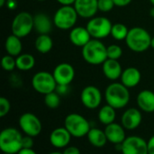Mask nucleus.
Wrapping results in <instances>:
<instances>
[{
    "label": "nucleus",
    "instance_id": "43",
    "mask_svg": "<svg viewBox=\"0 0 154 154\" xmlns=\"http://www.w3.org/2000/svg\"><path fill=\"white\" fill-rule=\"evenodd\" d=\"M150 14H151V16H152L154 18V6L151 9V11H150Z\"/></svg>",
    "mask_w": 154,
    "mask_h": 154
},
{
    "label": "nucleus",
    "instance_id": "48",
    "mask_svg": "<svg viewBox=\"0 0 154 154\" xmlns=\"http://www.w3.org/2000/svg\"><path fill=\"white\" fill-rule=\"evenodd\" d=\"M3 154H9V153H3Z\"/></svg>",
    "mask_w": 154,
    "mask_h": 154
},
{
    "label": "nucleus",
    "instance_id": "31",
    "mask_svg": "<svg viewBox=\"0 0 154 154\" xmlns=\"http://www.w3.org/2000/svg\"><path fill=\"white\" fill-rule=\"evenodd\" d=\"M123 55L122 48L117 44H111L107 47V59L118 60Z\"/></svg>",
    "mask_w": 154,
    "mask_h": 154
},
{
    "label": "nucleus",
    "instance_id": "36",
    "mask_svg": "<svg viewBox=\"0 0 154 154\" xmlns=\"http://www.w3.org/2000/svg\"><path fill=\"white\" fill-rule=\"evenodd\" d=\"M63 154H80V151L76 146H68L64 148V151L62 152Z\"/></svg>",
    "mask_w": 154,
    "mask_h": 154
},
{
    "label": "nucleus",
    "instance_id": "34",
    "mask_svg": "<svg viewBox=\"0 0 154 154\" xmlns=\"http://www.w3.org/2000/svg\"><path fill=\"white\" fill-rule=\"evenodd\" d=\"M34 145L33 137L24 135L23 137V149H32Z\"/></svg>",
    "mask_w": 154,
    "mask_h": 154
},
{
    "label": "nucleus",
    "instance_id": "7",
    "mask_svg": "<svg viewBox=\"0 0 154 154\" xmlns=\"http://www.w3.org/2000/svg\"><path fill=\"white\" fill-rule=\"evenodd\" d=\"M111 21L105 16H95L87 23V29L91 37L97 40H102L111 34L112 30Z\"/></svg>",
    "mask_w": 154,
    "mask_h": 154
},
{
    "label": "nucleus",
    "instance_id": "37",
    "mask_svg": "<svg viewBox=\"0 0 154 154\" xmlns=\"http://www.w3.org/2000/svg\"><path fill=\"white\" fill-rule=\"evenodd\" d=\"M147 146L149 154H154V135L150 137V139L147 141Z\"/></svg>",
    "mask_w": 154,
    "mask_h": 154
},
{
    "label": "nucleus",
    "instance_id": "22",
    "mask_svg": "<svg viewBox=\"0 0 154 154\" xmlns=\"http://www.w3.org/2000/svg\"><path fill=\"white\" fill-rule=\"evenodd\" d=\"M53 21L50 17L43 14L38 13L33 16V29L40 34H49L52 30Z\"/></svg>",
    "mask_w": 154,
    "mask_h": 154
},
{
    "label": "nucleus",
    "instance_id": "9",
    "mask_svg": "<svg viewBox=\"0 0 154 154\" xmlns=\"http://www.w3.org/2000/svg\"><path fill=\"white\" fill-rule=\"evenodd\" d=\"M32 87L39 94L47 95L56 90L57 82L52 75L48 71H39L32 79Z\"/></svg>",
    "mask_w": 154,
    "mask_h": 154
},
{
    "label": "nucleus",
    "instance_id": "47",
    "mask_svg": "<svg viewBox=\"0 0 154 154\" xmlns=\"http://www.w3.org/2000/svg\"><path fill=\"white\" fill-rule=\"evenodd\" d=\"M37 1H39V2H43V1H46V0H37Z\"/></svg>",
    "mask_w": 154,
    "mask_h": 154
},
{
    "label": "nucleus",
    "instance_id": "3",
    "mask_svg": "<svg viewBox=\"0 0 154 154\" xmlns=\"http://www.w3.org/2000/svg\"><path fill=\"white\" fill-rule=\"evenodd\" d=\"M23 135L14 127H6L0 134V150L3 153L17 154L23 149Z\"/></svg>",
    "mask_w": 154,
    "mask_h": 154
},
{
    "label": "nucleus",
    "instance_id": "39",
    "mask_svg": "<svg viewBox=\"0 0 154 154\" xmlns=\"http://www.w3.org/2000/svg\"><path fill=\"white\" fill-rule=\"evenodd\" d=\"M6 6H7V8L10 9V10L15 9L16 6H17V2H16V0H7V2H6Z\"/></svg>",
    "mask_w": 154,
    "mask_h": 154
},
{
    "label": "nucleus",
    "instance_id": "35",
    "mask_svg": "<svg viewBox=\"0 0 154 154\" xmlns=\"http://www.w3.org/2000/svg\"><path fill=\"white\" fill-rule=\"evenodd\" d=\"M60 96L67 95L69 92V86L67 85H57L56 90H55Z\"/></svg>",
    "mask_w": 154,
    "mask_h": 154
},
{
    "label": "nucleus",
    "instance_id": "6",
    "mask_svg": "<svg viewBox=\"0 0 154 154\" xmlns=\"http://www.w3.org/2000/svg\"><path fill=\"white\" fill-rule=\"evenodd\" d=\"M79 14L73 5H61L53 15V23L60 30H71L78 20Z\"/></svg>",
    "mask_w": 154,
    "mask_h": 154
},
{
    "label": "nucleus",
    "instance_id": "27",
    "mask_svg": "<svg viewBox=\"0 0 154 154\" xmlns=\"http://www.w3.org/2000/svg\"><path fill=\"white\" fill-rule=\"evenodd\" d=\"M16 60V68L22 71L31 70L35 65V59L32 54L23 53L15 58Z\"/></svg>",
    "mask_w": 154,
    "mask_h": 154
},
{
    "label": "nucleus",
    "instance_id": "4",
    "mask_svg": "<svg viewBox=\"0 0 154 154\" xmlns=\"http://www.w3.org/2000/svg\"><path fill=\"white\" fill-rule=\"evenodd\" d=\"M152 36L147 30L143 27H133L129 30L125 39L127 47L134 52H143L151 47Z\"/></svg>",
    "mask_w": 154,
    "mask_h": 154
},
{
    "label": "nucleus",
    "instance_id": "32",
    "mask_svg": "<svg viewBox=\"0 0 154 154\" xmlns=\"http://www.w3.org/2000/svg\"><path fill=\"white\" fill-rule=\"evenodd\" d=\"M11 109V104L10 101L4 97H0V116L1 117H5V116H7L10 112Z\"/></svg>",
    "mask_w": 154,
    "mask_h": 154
},
{
    "label": "nucleus",
    "instance_id": "8",
    "mask_svg": "<svg viewBox=\"0 0 154 154\" xmlns=\"http://www.w3.org/2000/svg\"><path fill=\"white\" fill-rule=\"evenodd\" d=\"M33 30V15L28 12L18 13L12 21V33L19 38H24Z\"/></svg>",
    "mask_w": 154,
    "mask_h": 154
},
{
    "label": "nucleus",
    "instance_id": "33",
    "mask_svg": "<svg viewBox=\"0 0 154 154\" xmlns=\"http://www.w3.org/2000/svg\"><path fill=\"white\" fill-rule=\"evenodd\" d=\"M115 6L114 0H98V11L103 13L110 12Z\"/></svg>",
    "mask_w": 154,
    "mask_h": 154
},
{
    "label": "nucleus",
    "instance_id": "25",
    "mask_svg": "<svg viewBox=\"0 0 154 154\" xmlns=\"http://www.w3.org/2000/svg\"><path fill=\"white\" fill-rule=\"evenodd\" d=\"M116 109H115L113 106H111L107 104L106 106H103L99 109L98 114H97L98 121L104 125H108L110 124L115 123V120L116 117Z\"/></svg>",
    "mask_w": 154,
    "mask_h": 154
},
{
    "label": "nucleus",
    "instance_id": "23",
    "mask_svg": "<svg viewBox=\"0 0 154 154\" xmlns=\"http://www.w3.org/2000/svg\"><path fill=\"white\" fill-rule=\"evenodd\" d=\"M87 137L89 143L96 148H103L108 142L105 131L99 128H91Z\"/></svg>",
    "mask_w": 154,
    "mask_h": 154
},
{
    "label": "nucleus",
    "instance_id": "14",
    "mask_svg": "<svg viewBox=\"0 0 154 154\" xmlns=\"http://www.w3.org/2000/svg\"><path fill=\"white\" fill-rule=\"evenodd\" d=\"M143 121V115L140 109L130 107L126 109L121 116V125L125 130L134 131L137 129Z\"/></svg>",
    "mask_w": 154,
    "mask_h": 154
},
{
    "label": "nucleus",
    "instance_id": "19",
    "mask_svg": "<svg viewBox=\"0 0 154 154\" xmlns=\"http://www.w3.org/2000/svg\"><path fill=\"white\" fill-rule=\"evenodd\" d=\"M136 102L141 111L151 114L154 113V92L149 89L142 90L137 97Z\"/></svg>",
    "mask_w": 154,
    "mask_h": 154
},
{
    "label": "nucleus",
    "instance_id": "40",
    "mask_svg": "<svg viewBox=\"0 0 154 154\" xmlns=\"http://www.w3.org/2000/svg\"><path fill=\"white\" fill-rule=\"evenodd\" d=\"M61 5H73L76 0H56Z\"/></svg>",
    "mask_w": 154,
    "mask_h": 154
},
{
    "label": "nucleus",
    "instance_id": "12",
    "mask_svg": "<svg viewBox=\"0 0 154 154\" xmlns=\"http://www.w3.org/2000/svg\"><path fill=\"white\" fill-rule=\"evenodd\" d=\"M122 154H149L147 142L137 135L126 137L122 143Z\"/></svg>",
    "mask_w": 154,
    "mask_h": 154
},
{
    "label": "nucleus",
    "instance_id": "17",
    "mask_svg": "<svg viewBox=\"0 0 154 154\" xmlns=\"http://www.w3.org/2000/svg\"><path fill=\"white\" fill-rule=\"evenodd\" d=\"M104 131L106 133L107 141L115 145L122 144L126 139L125 129L120 124L113 123L108 125H106Z\"/></svg>",
    "mask_w": 154,
    "mask_h": 154
},
{
    "label": "nucleus",
    "instance_id": "15",
    "mask_svg": "<svg viewBox=\"0 0 154 154\" xmlns=\"http://www.w3.org/2000/svg\"><path fill=\"white\" fill-rule=\"evenodd\" d=\"M73 6L79 17L91 19L98 11V0H76Z\"/></svg>",
    "mask_w": 154,
    "mask_h": 154
},
{
    "label": "nucleus",
    "instance_id": "24",
    "mask_svg": "<svg viewBox=\"0 0 154 154\" xmlns=\"http://www.w3.org/2000/svg\"><path fill=\"white\" fill-rule=\"evenodd\" d=\"M5 49L7 52V54L13 56V57H17L21 54L22 50H23V44L21 42V38L14 34L9 35L5 42Z\"/></svg>",
    "mask_w": 154,
    "mask_h": 154
},
{
    "label": "nucleus",
    "instance_id": "18",
    "mask_svg": "<svg viewBox=\"0 0 154 154\" xmlns=\"http://www.w3.org/2000/svg\"><path fill=\"white\" fill-rule=\"evenodd\" d=\"M92 39L89 32L88 31L87 27L78 26L73 27L69 32V41L70 42L77 46L83 48L90 40Z\"/></svg>",
    "mask_w": 154,
    "mask_h": 154
},
{
    "label": "nucleus",
    "instance_id": "38",
    "mask_svg": "<svg viewBox=\"0 0 154 154\" xmlns=\"http://www.w3.org/2000/svg\"><path fill=\"white\" fill-rule=\"evenodd\" d=\"M132 1H133V0H114L116 6H118V7L126 6V5H128Z\"/></svg>",
    "mask_w": 154,
    "mask_h": 154
},
{
    "label": "nucleus",
    "instance_id": "13",
    "mask_svg": "<svg viewBox=\"0 0 154 154\" xmlns=\"http://www.w3.org/2000/svg\"><path fill=\"white\" fill-rule=\"evenodd\" d=\"M52 75L57 82V85L69 86L75 78V69L71 64L63 62L58 64L54 68Z\"/></svg>",
    "mask_w": 154,
    "mask_h": 154
},
{
    "label": "nucleus",
    "instance_id": "10",
    "mask_svg": "<svg viewBox=\"0 0 154 154\" xmlns=\"http://www.w3.org/2000/svg\"><path fill=\"white\" fill-rule=\"evenodd\" d=\"M18 125L24 135L37 137L42 130V124L39 117L32 113L26 112L20 116Z\"/></svg>",
    "mask_w": 154,
    "mask_h": 154
},
{
    "label": "nucleus",
    "instance_id": "11",
    "mask_svg": "<svg viewBox=\"0 0 154 154\" xmlns=\"http://www.w3.org/2000/svg\"><path fill=\"white\" fill-rule=\"evenodd\" d=\"M102 93L96 86H87L80 93V100L82 105L90 110L97 109L102 102Z\"/></svg>",
    "mask_w": 154,
    "mask_h": 154
},
{
    "label": "nucleus",
    "instance_id": "2",
    "mask_svg": "<svg viewBox=\"0 0 154 154\" xmlns=\"http://www.w3.org/2000/svg\"><path fill=\"white\" fill-rule=\"evenodd\" d=\"M84 60L91 65H101L107 60V47L101 40L91 39L81 51Z\"/></svg>",
    "mask_w": 154,
    "mask_h": 154
},
{
    "label": "nucleus",
    "instance_id": "41",
    "mask_svg": "<svg viewBox=\"0 0 154 154\" xmlns=\"http://www.w3.org/2000/svg\"><path fill=\"white\" fill-rule=\"evenodd\" d=\"M17 154H38L33 149H22Z\"/></svg>",
    "mask_w": 154,
    "mask_h": 154
},
{
    "label": "nucleus",
    "instance_id": "46",
    "mask_svg": "<svg viewBox=\"0 0 154 154\" xmlns=\"http://www.w3.org/2000/svg\"><path fill=\"white\" fill-rule=\"evenodd\" d=\"M149 1H150V3L154 6V0H149Z\"/></svg>",
    "mask_w": 154,
    "mask_h": 154
},
{
    "label": "nucleus",
    "instance_id": "44",
    "mask_svg": "<svg viewBox=\"0 0 154 154\" xmlns=\"http://www.w3.org/2000/svg\"><path fill=\"white\" fill-rule=\"evenodd\" d=\"M151 47L154 49V36L152 38V43H151Z\"/></svg>",
    "mask_w": 154,
    "mask_h": 154
},
{
    "label": "nucleus",
    "instance_id": "28",
    "mask_svg": "<svg viewBox=\"0 0 154 154\" xmlns=\"http://www.w3.org/2000/svg\"><path fill=\"white\" fill-rule=\"evenodd\" d=\"M129 30L130 29H128L126 27V25L118 23L113 24L110 35L116 41H123V40L125 41L126 37L128 35Z\"/></svg>",
    "mask_w": 154,
    "mask_h": 154
},
{
    "label": "nucleus",
    "instance_id": "29",
    "mask_svg": "<svg viewBox=\"0 0 154 154\" xmlns=\"http://www.w3.org/2000/svg\"><path fill=\"white\" fill-rule=\"evenodd\" d=\"M44 103L48 108L56 109L60 105V96L56 91L44 95Z\"/></svg>",
    "mask_w": 154,
    "mask_h": 154
},
{
    "label": "nucleus",
    "instance_id": "16",
    "mask_svg": "<svg viewBox=\"0 0 154 154\" xmlns=\"http://www.w3.org/2000/svg\"><path fill=\"white\" fill-rule=\"evenodd\" d=\"M71 134L68 132V130L63 127H58L55 128L50 134L49 140L51 144L57 149H63L69 146L70 140H71Z\"/></svg>",
    "mask_w": 154,
    "mask_h": 154
},
{
    "label": "nucleus",
    "instance_id": "26",
    "mask_svg": "<svg viewBox=\"0 0 154 154\" xmlns=\"http://www.w3.org/2000/svg\"><path fill=\"white\" fill-rule=\"evenodd\" d=\"M35 49L42 54L50 52L53 47V41L49 34H40L34 42Z\"/></svg>",
    "mask_w": 154,
    "mask_h": 154
},
{
    "label": "nucleus",
    "instance_id": "20",
    "mask_svg": "<svg viewBox=\"0 0 154 154\" xmlns=\"http://www.w3.org/2000/svg\"><path fill=\"white\" fill-rule=\"evenodd\" d=\"M102 70L105 77L112 81H115L121 78L123 73V69L121 64L116 60L107 59L102 64Z\"/></svg>",
    "mask_w": 154,
    "mask_h": 154
},
{
    "label": "nucleus",
    "instance_id": "5",
    "mask_svg": "<svg viewBox=\"0 0 154 154\" xmlns=\"http://www.w3.org/2000/svg\"><path fill=\"white\" fill-rule=\"evenodd\" d=\"M64 127L74 138H83L88 135L90 131V124L83 116L71 113L64 119Z\"/></svg>",
    "mask_w": 154,
    "mask_h": 154
},
{
    "label": "nucleus",
    "instance_id": "30",
    "mask_svg": "<svg viewBox=\"0 0 154 154\" xmlns=\"http://www.w3.org/2000/svg\"><path fill=\"white\" fill-rule=\"evenodd\" d=\"M1 66L5 71H13L16 68V60L15 57H13L9 54L5 55L1 60Z\"/></svg>",
    "mask_w": 154,
    "mask_h": 154
},
{
    "label": "nucleus",
    "instance_id": "1",
    "mask_svg": "<svg viewBox=\"0 0 154 154\" xmlns=\"http://www.w3.org/2000/svg\"><path fill=\"white\" fill-rule=\"evenodd\" d=\"M105 99L107 105L115 109L125 108L130 101V91L121 82H113L109 84L105 90Z\"/></svg>",
    "mask_w": 154,
    "mask_h": 154
},
{
    "label": "nucleus",
    "instance_id": "21",
    "mask_svg": "<svg viewBox=\"0 0 154 154\" xmlns=\"http://www.w3.org/2000/svg\"><path fill=\"white\" fill-rule=\"evenodd\" d=\"M121 83L128 88H133L139 85L142 79V74L137 68L129 67L123 70L121 75Z\"/></svg>",
    "mask_w": 154,
    "mask_h": 154
},
{
    "label": "nucleus",
    "instance_id": "42",
    "mask_svg": "<svg viewBox=\"0 0 154 154\" xmlns=\"http://www.w3.org/2000/svg\"><path fill=\"white\" fill-rule=\"evenodd\" d=\"M6 2L7 0H0V7H4L5 5H6Z\"/></svg>",
    "mask_w": 154,
    "mask_h": 154
},
{
    "label": "nucleus",
    "instance_id": "45",
    "mask_svg": "<svg viewBox=\"0 0 154 154\" xmlns=\"http://www.w3.org/2000/svg\"><path fill=\"white\" fill-rule=\"evenodd\" d=\"M48 154H63L62 152H50V153Z\"/></svg>",
    "mask_w": 154,
    "mask_h": 154
}]
</instances>
